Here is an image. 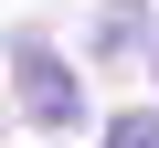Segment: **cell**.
<instances>
[{
  "label": "cell",
  "mask_w": 159,
  "mask_h": 148,
  "mask_svg": "<svg viewBox=\"0 0 159 148\" xmlns=\"http://www.w3.org/2000/svg\"><path fill=\"white\" fill-rule=\"evenodd\" d=\"M11 85H21V116L32 127H74L85 116V85H74V63L53 42H11Z\"/></svg>",
  "instance_id": "6da1fadb"
},
{
  "label": "cell",
  "mask_w": 159,
  "mask_h": 148,
  "mask_svg": "<svg viewBox=\"0 0 159 148\" xmlns=\"http://www.w3.org/2000/svg\"><path fill=\"white\" fill-rule=\"evenodd\" d=\"M117 148H159V116H117Z\"/></svg>",
  "instance_id": "7a4b0ae2"
}]
</instances>
